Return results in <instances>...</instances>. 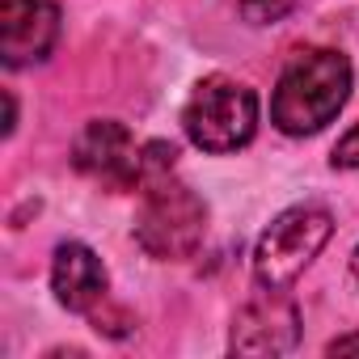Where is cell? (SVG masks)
Returning a JSON list of instances; mask_svg holds the SVG:
<instances>
[{
	"mask_svg": "<svg viewBox=\"0 0 359 359\" xmlns=\"http://www.w3.org/2000/svg\"><path fill=\"white\" fill-rule=\"evenodd\" d=\"M351 97V64L342 51L317 47V51H300L271 97V118L283 135H313L321 131Z\"/></svg>",
	"mask_w": 359,
	"mask_h": 359,
	"instance_id": "1",
	"label": "cell"
},
{
	"mask_svg": "<svg viewBox=\"0 0 359 359\" xmlns=\"http://www.w3.org/2000/svg\"><path fill=\"white\" fill-rule=\"evenodd\" d=\"M203 233H208V208L187 182H177L169 173L144 182V203L135 216V241L148 258L182 262L203 245Z\"/></svg>",
	"mask_w": 359,
	"mask_h": 359,
	"instance_id": "2",
	"label": "cell"
},
{
	"mask_svg": "<svg viewBox=\"0 0 359 359\" xmlns=\"http://www.w3.org/2000/svg\"><path fill=\"white\" fill-rule=\"evenodd\" d=\"M182 127L203 152H237L254 140L258 127V93L233 76H203L187 97Z\"/></svg>",
	"mask_w": 359,
	"mask_h": 359,
	"instance_id": "3",
	"label": "cell"
},
{
	"mask_svg": "<svg viewBox=\"0 0 359 359\" xmlns=\"http://www.w3.org/2000/svg\"><path fill=\"white\" fill-rule=\"evenodd\" d=\"M334 233V216L321 203L287 208L271 220V229L258 237L254 250V275L262 287H287L300 279V271L321 254V245Z\"/></svg>",
	"mask_w": 359,
	"mask_h": 359,
	"instance_id": "4",
	"label": "cell"
},
{
	"mask_svg": "<svg viewBox=\"0 0 359 359\" xmlns=\"http://www.w3.org/2000/svg\"><path fill=\"white\" fill-rule=\"evenodd\" d=\"M72 165L102 182L106 191H131L144 182V148L131 140V131L114 118H93L76 144H72Z\"/></svg>",
	"mask_w": 359,
	"mask_h": 359,
	"instance_id": "5",
	"label": "cell"
},
{
	"mask_svg": "<svg viewBox=\"0 0 359 359\" xmlns=\"http://www.w3.org/2000/svg\"><path fill=\"white\" fill-rule=\"evenodd\" d=\"M296 338H300V313H296V304L279 287H266L258 300H250L237 313L229 346L237 355H287L296 346Z\"/></svg>",
	"mask_w": 359,
	"mask_h": 359,
	"instance_id": "6",
	"label": "cell"
},
{
	"mask_svg": "<svg viewBox=\"0 0 359 359\" xmlns=\"http://www.w3.org/2000/svg\"><path fill=\"white\" fill-rule=\"evenodd\" d=\"M60 39L55 0H5L0 5V55L9 68L43 64Z\"/></svg>",
	"mask_w": 359,
	"mask_h": 359,
	"instance_id": "7",
	"label": "cell"
},
{
	"mask_svg": "<svg viewBox=\"0 0 359 359\" xmlns=\"http://www.w3.org/2000/svg\"><path fill=\"white\" fill-rule=\"evenodd\" d=\"M51 287H55V300L64 309L93 313L106 300V266L89 245L64 241L55 250V262H51Z\"/></svg>",
	"mask_w": 359,
	"mask_h": 359,
	"instance_id": "8",
	"label": "cell"
},
{
	"mask_svg": "<svg viewBox=\"0 0 359 359\" xmlns=\"http://www.w3.org/2000/svg\"><path fill=\"white\" fill-rule=\"evenodd\" d=\"M237 13L250 18V22H279L283 13H292L300 0H233Z\"/></svg>",
	"mask_w": 359,
	"mask_h": 359,
	"instance_id": "9",
	"label": "cell"
},
{
	"mask_svg": "<svg viewBox=\"0 0 359 359\" xmlns=\"http://www.w3.org/2000/svg\"><path fill=\"white\" fill-rule=\"evenodd\" d=\"M334 165L338 169H359V123L334 144Z\"/></svg>",
	"mask_w": 359,
	"mask_h": 359,
	"instance_id": "10",
	"label": "cell"
},
{
	"mask_svg": "<svg viewBox=\"0 0 359 359\" xmlns=\"http://www.w3.org/2000/svg\"><path fill=\"white\" fill-rule=\"evenodd\" d=\"M325 351H330V355H359V330H355V334H342V338H334Z\"/></svg>",
	"mask_w": 359,
	"mask_h": 359,
	"instance_id": "11",
	"label": "cell"
},
{
	"mask_svg": "<svg viewBox=\"0 0 359 359\" xmlns=\"http://www.w3.org/2000/svg\"><path fill=\"white\" fill-rule=\"evenodd\" d=\"M351 271H355V283H359V250H355V258H351Z\"/></svg>",
	"mask_w": 359,
	"mask_h": 359,
	"instance_id": "12",
	"label": "cell"
}]
</instances>
